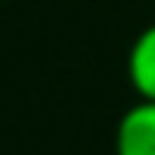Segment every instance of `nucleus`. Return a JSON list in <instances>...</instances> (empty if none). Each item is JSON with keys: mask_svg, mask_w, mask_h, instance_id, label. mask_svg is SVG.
I'll return each instance as SVG.
<instances>
[{"mask_svg": "<svg viewBox=\"0 0 155 155\" xmlns=\"http://www.w3.org/2000/svg\"><path fill=\"white\" fill-rule=\"evenodd\" d=\"M127 79L136 98L155 101V22L133 38L127 51Z\"/></svg>", "mask_w": 155, "mask_h": 155, "instance_id": "f03ea898", "label": "nucleus"}, {"mask_svg": "<svg viewBox=\"0 0 155 155\" xmlns=\"http://www.w3.org/2000/svg\"><path fill=\"white\" fill-rule=\"evenodd\" d=\"M114 155H155V101H143L120 114L114 127Z\"/></svg>", "mask_w": 155, "mask_h": 155, "instance_id": "f257e3e1", "label": "nucleus"}, {"mask_svg": "<svg viewBox=\"0 0 155 155\" xmlns=\"http://www.w3.org/2000/svg\"><path fill=\"white\" fill-rule=\"evenodd\" d=\"M0 3H10V0H0Z\"/></svg>", "mask_w": 155, "mask_h": 155, "instance_id": "7ed1b4c3", "label": "nucleus"}]
</instances>
